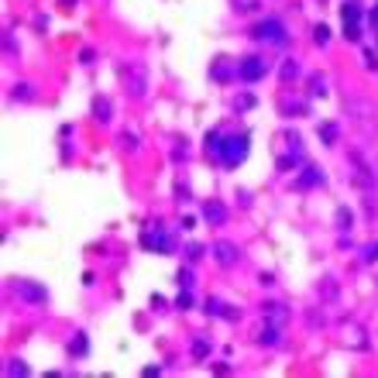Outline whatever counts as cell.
Masks as SVG:
<instances>
[{"instance_id": "obj_1", "label": "cell", "mask_w": 378, "mask_h": 378, "mask_svg": "<svg viewBox=\"0 0 378 378\" xmlns=\"http://www.w3.org/2000/svg\"><path fill=\"white\" fill-rule=\"evenodd\" d=\"M121 79H124V86H127V93H131V96H145L148 72H145V66H141V62H124V66H121Z\"/></svg>"}, {"instance_id": "obj_2", "label": "cell", "mask_w": 378, "mask_h": 378, "mask_svg": "<svg viewBox=\"0 0 378 378\" xmlns=\"http://www.w3.org/2000/svg\"><path fill=\"white\" fill-rule=\"evenodd\" d=\"M265 72H268V62L258 55H248V58H241V66H237V76L244 83H254V79H262Z\"/></svg>"}, {"instance_id": "obj_3", "label": "cell", "mask_w": 378, "mask_h": 378, "mask_svg": "<svg viewBox=\"0 0 378 378\" xmlns=\"http://www.w3.org/2000/svg\"><path fill=\"white\" fill-rule=\"evenodd\" d=\"M244 155H248V145H244V137H230L227 148H224V162H227V165H237Z\"/></svg>"}, {"instance_id": "obj_4", "label": "cell", "mask_w": 378, "mask_h": 378, "mask_svg": "<svg viewBox=\"0 0 378 378\" xmlns=\"http://www.w3.org/2000/svg\"><path fill=\"white\" fill-rule=\"evenodd\" d=\"M14 289H17L21 296H28L31 303H42V299H45V289H42V286H31V282H24V278H17Z\"/></svg>"}, {"instance_id": "obj_5", "label": "cell", "mask_w": 378, "mask_h": 378, "mask_svg": "<svg viewBox=\"0 0 378 378\" xmlns=\"http://www.w3.org/2000/svg\"><path fill=\"white\" fill-rule=\"evenodd\" d=\"M254 34H258V38H265V42H282V31H278V24H275V21L258 24V28H254Z\"/></svg>"}, {"instance_id": "obj_6", "label": "cell", "mask_w": 378, "mask_h": 378, "mask_svg": "<svg viewBox=\"0 0 378 378\" xmlns=\"http://www.w3.org/2000/svg\"><path fill=\"white\" fill-rule=\"evenodd\" d=\"M203 213H206V220H213V224H224V220H227V210H224V203H206Z\"/></svg>"}, {"instance_id": "obj_7", "label": "cell", "mask_w": 378, "mask_h": 378, "mask_svg": "<svg viewBox=\"0 0 378 378\" xmlns=\"http://www.w3.org/2000/svg\"><path fill=\"white\" fill-rule=\"evenodd\" d=\"M145 244H155V248H162V251H169V241L162 237L158 230H145Z\"/></svg>"}, {"instance_id": "obj_8", "label": "cell", "mask_w": 378, "mask_h": 378, "mask_svg": "<svg viewBox=\"0 0 378 378\" xmlns=\"http://www.w3.org/2000/svg\"><path fill=\"white\" fill-rule=\"evenodd\" d=\"M93 110H96L100 121H110V100H107V96H100V100L93 103Z\"/></svg>"}, {"instance_id": "obj_9", "label": "cell", "mask_w": 378, "mask_h": 378, "mask_svg": "<svg viewBox=\"0 0 378 378\" xmlns=\"http://www.w3.org/2000/svg\"><path fill=\"white\" fill-rule=\"evenodd\" d=\"M230 251H234L230 244H217V258H220V262H224V265H227L230 258H234V254H230Z\"/></svg>"}]
</instances>
